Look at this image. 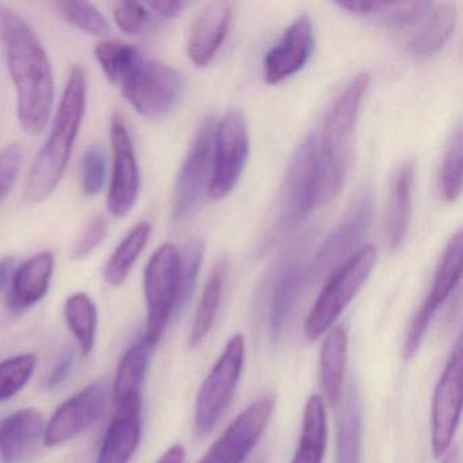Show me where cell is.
I'll return each mask as SVG.
<instances>
[{
  "label": "cell",
  "mask_w": 463,
  "mask_h": 463,
  "mask_svg": "<svg viewBox=\"0 0 463 463\" xmlns=\"http://www.w3.org/2000/svg\"><path fill=\"white\" fill-rule=\"evenodd\" d=\"M0 44L17 91V118L28 135L44 131L55 102L52 64L32 26L0 4Z\"/></svg>",
  "instance_id": "1"
},
{
  "label": "cell",
  "mask_w": 463,
  "mask_h": 463,
  "mask_svg": "<svg viewBox=\"0 0 463 463\" xmlns=\"http://www.w3.org/2000/svg\"><path fill=\"white\" fill-rule=\"evenodd\" d=\"M88 104V75L80 64L70 71L48 139L29 169L25 199L32 204L44 202L64 177Z\"/></svg>",
  "instance_id": "2"
},
{
  "label": "cell",
  "mask_w": 463,
  "mask_h": 463,
  "mask_svg": "<svg viewBox=\"0 0 463 463\" xmlns=\"http://www.w3.org/2000/svg\"><path fill=\"white\" fill-rule=\"evenodd\" d=\"M370 85V75L360 74L351 80L327 113L318 140L321 162L319 202H332L343 189L351 156L352 135L363 97Z\"/></svg>",
  "instance_id": "3"
},
{
  "label": "cell",
  "mask_w": 463,
  "mask_h": 463,
  "mask_svg": "<svg viewBox=\"0 0 463 463\" xmlns=\"http://www.w3.org/2000/svg\"><path fill=\"white\" fill-rule=\"evenodd\" d=\"M376 264V249L363 246L354 256L335 268L305 322V335L317 341L332 329L346 306L364 286Z\"/></svg>",
  "instance_id": "4"
},
{
  "label": "cell",
  "mask_w": 463,
  "mask_h": 463,
  "mask_svg": "<svg viewBox=\"0 0 463 463\" xmlns=\"http://www.w3.org/2000/svg\"><path fill=\"white\" fill-rule=\"evenodd\" d=\"M180 250L165 243L148 261L145 270V299L147 322L143 341L156 348L175 314L183 308Z\"/></svg>",
  "instance_id": "5"
},
{
  "label": "cell",
  "mask_w": 463,
  "mask_h": 463,
  "mask_svg": "<svg viewBox=\"0 0 463 463\" xmlns=\"http://www.w3.org/2000/svg\"><path fill=\"white\" fill-rule=\"evenodd\" d=\"M243 363L245 340L242 335H232L197 392L194 430L200 438L213 430L229 408L242 375Z\"/></svg>",
  "instance_id": "6"
},
{
  "label": "cell",
  "mask_w": 463,
  "mask_h": 463,
  "mask_svg": "<svg viewBox=\"0 0 463 463\" xmlns=\"http://www.w3.org/2000/svg\"><path fill=\"white\" fill-rule=\"evenodd\" d=\"M121 93L142 118L159 120L183 99V75L166 64L143 61L121 83Z\"/></svg>",
  "instance_id": "7"
},
{
  "label": "cell",
  "mask_w": 463,
  "mask_h": 463,
  "mask_svg": "<svg viewBox=\"0 0 463 463\" xmlns=\"http://www.w3.org/2000/svg\"><path fill=\"white\" fill-rule=\"evenodd\" d=\"M321 162L318 139L308 135L289 162L281 191L280 223L284 229L297 226L319 202Z\"/></svg>",
  "instance_id": "8"
},
{
  "label": "cell",
  "mask_w": 463,
  "mask_h": 463,
  "mask_svg": "<svg viewBox=\"0 0 463 463\" xmlns=\"http://www.w3.org/2000/svg\"><path fill=\"white\" fill-rule=\"evenodd\" d=\"M249 154L248 124L242 113H227L215 127L208 194L221 200L237 186Z\"/></svg>",
  "instance_id": "9"
},
{
  "label": "cell",
  "mask_w": 463,
  "mask_h": 463,
  "mask_svg": "<svg viewBox=\"0 0 463 463\" xmlns=\"http://www.w3.org/2000/svg\"><path fill=\"white\" fill-rule=\"evenodd\" d=\"M462 344L458 341L436 384L430 416L433 457L441 458L451 449L462 411Z\"/></svg>",
  "instance_id": "10"
},
{
  "label": "cell",
  "mask_w": 463,
  "mask_h": 463,
  "mask_svg": "<svg viewBox=\"0 0 463 463\" xmlns=\"http://www.w3.org/2000/svg\"><path fill=\"white\" fill-rule=\"evenodd\" d=\"M112 175L107 207L115 218H126L137 204L140 194V169L128 127L121 113H113L110 120Z\"/></svg>",
  "instance_id": "11"
},
{
  "label": "cell",
  "mask_w": 463,
  "mask_h": 463,
  "mask_svg": "<svg viewBox=\"0 0 463 463\" xmlns=\"http://www.w3.org/2000/svg\"><path fill=\"white\" fill-rule=\"evenodd\" d=\"M373 197L370 191L362 192L349 208L343 221L327 235L314 259L310 276L314 279L332 273L359 250L373 222Z\"/></svg>",
  "instance_id": "12"
},
{
  "label": "cell",
  "mask_w": 463,
  "mask_h": 463,
  "mask_svg": "<svg viewBox=\"0 0 463 463\" xmlns=\"http://www.w3.org/2000/svg\"><path fill=\"white\" fill-rule=\"evenodd\" d=\"M276 400L264 395L243 409L237 419L222 433L221 438L205 452L199 463H243L264 435L273 411Z\"/></svg>",
  "instance_id": "13"
},
{
  "label": "cell",
  "mask_w": 463,
  "mask_h": 463,
  "mask_svg": "<svg viewBox=\"0 0 463 463\" xmlns=\"http://www.w3.org/2000/svg\"><path fill=\"white\" fill-rule=\"evenodd\" d=\"M215 127L213 116L204 118L184 159L173 194L172 219L175 222L183 221L192 213L202 197L205 184L208 186L210 183Z\"/></svg>",
  "instance_id": "14"
},
{
  "label": "cell",
  "mask_w": 463,
  "mask_h": 463,
  "mask_svg": "<svg viewBox=\"0 0 463 463\" xmlns=\"http://www.w3.org/2000/svg\"><path fill=\"white\" fill-rule=\"evenodd\" d=\"M460 276H462V232H458L447 243L446 250L436 269L430 294L411 319V327L406 335L405 349H403L406 359H411L419 351L433 317L451 297L459 284Z\"/></svg>",
  "instance_id": "15"
},
{
  "label": "cell",
  "mask_w": 463,
  "mask_h": 463,
  "mask_svg": "<svg viewBox=\"0 0 463 463\" xmlns=\"http://www.w3.org/2000/svg\"><path fill=\"white\" fill-rule=\"evenodd\" d=\"M108 397L107 384L94 382L64 401L45 427V446H61L85 432L104 413Z\"/></svg>",
  "instance_id": "16"
},
{
  "label": "cell",
  "mask_w": 463,
  "mask_h": 463,
  "mask_svg": "<svg viewBox=\"0 0 463 463\" xmlns=\"http://www.w3.org/2000/svg\"><path fill=\"white\" fill-rule=\"evenodd\" d=\"M313 50V23L307 15H300L286 29L280 42L265 55V82L276 85L299 72L307 63Z\"/></svg>",
  "instance_id": "17"
},
{
  "label": "cell",
  "mask_w": 463,
  "mask_h": 463,
  "mask_svg": "<svg viewBox=\"0 0 463 463\" xmlns=\"http://www.w3.org/2000/svg\"><path fill=\"white\" fill-rule=\"evenodd\" d=\"M115 406V416L94 463H128L139 447L142 436V394L129 395Z\"/></svg>",
  "instance_id": "18"
},
{
  "label": "cell",
  "mask_w": 463,
  "mask_h": 463,
  "mask_svg": "<svg viewBox=\"0 0 463 463\" xmlns=\"http://www.w3.org/2000/svg\"><path fill=\"white\" fill-rule=\"evenodd\" d=\"M55 270V256L44 250L29 257L15 268L10 281L7 307L10 313L23 314L44 299Z\"/></svg>",
  "instance_id": "19"
},
{
  "label": "cell",
  "mask_w": 463,
  "mask_h": 463,
  "mask_svg": "<svg viewBox=\"0 0 463 463\" xmlns=\"http://www.w3.org/2000/svg\"><path fill=\"white\" fill-rule=\"evenodd\" d=\"M288 259L281 262L275 281H273L272 297H270V335L278 338L291 316L306 283L308 273L299 249H295Z\"/></svg>",
  "instance_id": "20"
},
{
  "label": "cell",
  "mask_w": 463,
  "mask_h": 463,
  "mask_svg": "<svg viewBox=\"0 0 463 463\" xmlns=\"http://www.w3.org/2000/svg\"><path fill=\"white\" fill-rule=\"evenodd\" d=\"M232 4L213 2L194 21L188 39V55L196 67H207L226 40Z\"/></svg>",
  "instance_id": "21"
},
{
  "label": "cell",
  "mask_w": 463,
  "mask_h": 463,
  "mask_svg": "<svg viewBox=\"0 0 463 463\" xmlns=\"http://www.w3.org/2000/svg\"><path fill=\"white\" fill-rule=\"evenodd\" d=\"M44 419L37 409L25 408L0 420V460L20 463L44 436Z\"/></svg>",
  "instance_id": "22"
},
{
  "label": "cell",
  "mask_w": 463,
  "mask_h": 463,
  "mask_svg": "<svg viewBox=\"0 0 463 463\" xmlns=\"http://www.w3.org/2000/svg\"><path fill=\"white\" fill-rule=\"evenodd\" d=\"M414 165L405 162L398 167L390 185L389 207L386 216L387 242L392 249L402 245L408 234L413 194Z\"/></svg>",
  "instance_id": "23"
},
{
  "label": "cell",
  "mask_w": 463,
  "mask_h": 463,
  "mask_svg": "<svg viewBox=\"0 0 463 463\" xmlns=\"http://www.w3.org/2000/svg\"><path fill=\"white\" fill-rule=\"evenodd\" d=\"M348 332L343 325L333 327L325 338L319 357L322 389L330 405L337 406L344 398Z\"/></svg>",
  "instance_id": "24"
},
{
  "label": "cell",
  "mask_w": 463,
  "mask_h": 463,
  "mask_svg": "<svg viewBox=\"0 0 463 463\" xmlns=\"http://www.w3.org/2000/svg\"><path fill=\"white\" fill-rule=\"evenodd\" d=\"M455 24H457L455 4H449V2L432 4L427 15L420 23L419 31L409 42V52L417 56L432 55L449 42L454 32Z\"/></svg>",
  "instance_id": "25"
},
{
  "label": "cell",
  "mask_w": 463,
  "mask_h": 463,
  "mask_svg": "<svg viewBox=\"0 0 463 463\" xmlns=\"http://www.w3.org/2000/svg\"><path fill=\"white\" fill-rule=\"evenodd\" d=\"M327 440V419L324 400L311 395L303 411L302 435L291 463H324Z\"/></svg>",
  "instance_id": "26"
},
{
  "label": "cell",
  "mask_w": 463,
  "mask_h": 463,
  "mask_svg": "<svg viewBox=\"0 0 463 463\" xmlns=\"http://www.w3.org/2000/svg\"><path fill=\"white\" fill-rule=\"evenodd\" d=\"M362 403H360L356 387L352 384L346 392L343 409L338 416L335 463H360L362 460Z\"/></svg>",
  "instance_id": "27"
},
{
  "label": "cell",
  "mask_w": 463,
  "mask_h": 463,
  "mask_svg": "<svg viewBox=\"0 0 463 463\" xmlns=\"http://www.w3.org/2000/svg\"><path fill=\"white\" fill-rule=\"evenodd\" d=\"M227 260L223 259L216 262L211 270L202 298L197 305L194 314V325H192L191 335H189V346L192 349L202 345L215 324L216 316L221 307L222 297H223L224 280H226Z\"/></svg>",
  "instance_id": "28"
},
{
  "label": "cell",
  "mask_w": 463,
  "mask_h": 463,
  "mask_svg": "<svg viewBox=\"0 0 463 463\" xmlns=\"http://www.w3.org/2000/svg\"><path fill=\"white\" fill-rule=\"evenodd\" d=\"M150 235L151 224L148 222H139L121 240L105 265L104 279L109 286H121L128 279L132 268L147 246Z\"/></svg>",
  "instance_id": "29"
},
{
  "label": "cell",
  "mask_w": 463,
  "mask_h": 463,
  "mask_svg": "<svg viewBox=\"0 0 463 463\" xmlns=\"http://www.w3.org/2000/svg\"><path fill=\"white\" fill-rule=\"evenodd\" d=\"M151 348L142 340L127 349L118 363L113 383V401L115 405L126 397L142 394L146 373L150 364Z\"/></svg>",
  "instance_id": "30"
},
{
  "label": "cell",
  "mask_w": 463,
  "mask_h": 463,
  "mask_svg": "<svg viewBox=\"0 0 463 463\" xmlns=\"http://www.w3.org/2000/svg\"><path fill=\"white\" fill-rule=\"evenodd\" d=\"M94 56L108 80L118 86L143 61L139 48L120 40H102L94 48Z\"/></svg>",
  "instance_id": "31"
},
{
  "label": "cell",
  "mask_w": 463,
  "mask_h": 463,
  "mask_svg": "<svg viewBox=\"0 0 463 463\" xmlns=\"http://www.w3.org/2000/svg\"><path fill=\"white\" fill-rule=\"evenodd\" d=\"M64 318L80 344L83 356L90 354L96 345L99 326L96 303L85 292H75L66 300Z\"/></svg>",
  "instance_id": "32"
},
{
  "label": "cell",
  "mask_w": 463,
  "mask_h": 463,
  "mask_svg": "<svg viewBox=\"0 0 463 463\" xmlns=\"http://www.w3.org/2000/svg\"><path fill=\"white\" fill-rule=\"evenodd\" d=\"M53 6L66 23L85 33L96 37H107L110 33V25L107 18L89 2L63 0V2H55Z\"/></svg>",
  "instance_id": "33"
},
{
  "label": "cell",
  "mask_w": 463,
  "mask_h": 463,
  "mask_svg": "<svg viewBox=\"0 0 463 463\" xmlns=\"http://www.w3.org/2000/svg\"><path fill=\"white\" fill-rule=\"evenodd\" d=\"M34 354H18L0 362V402L17 395L36 370Z\"/></svg>",
  "instance_id": "34"
},
{
  "label": "cell",
  "mask_w": 463,
  "mask_h": 463,
  "mask_svg": "<svg viewBox=\"0 0 463 463\" xmlns=\"http://www.w3.org/2000/svg\"><path fill=\"white\" fill-rule=\"evenodd\" d=\"M430 6L432 4L430 2H405V4L371 2L367 17L376 18L392 28H406L413 24L421 23Z\"/></svg>",
  "instance_id": "35"
},
{
  "label": "cell",
  "mask_w": 463,
  "mask_h": 463,
  "mask_svg": "<svg viewBox=\"0 0 463 463\" xmlns=\"http://www.w3.org/2000/svg\"><path fill=\"white\" fill-rule=\"evenodd\" d=\"M462 191V132L457 129L446 154L440 170V194L446 202H455Z\"/></svg>",
  "instance_id": "36"
},
{
  "label": "cell",
  "mask_w": 463,
  "mask_h": 463,
  "mask_svg": "<svg viewBox=\"0 0 463 463\" xmlns=\"http://www.w3.org/2000/svg\"><path fill=\"white\" fill-rule=\"evenodd\" d=\"M107 178V156L101 146H91L82 159V191L93 197L102 191Z\"/></svg>",
  "instance_id": "37"
},
{
  "label": "cell",
  "mask_w": 463,
  "mask_h": 463,
  "mask_svg": "<svg viewBox=\"0 0 463 463\" xmlns=\"http://www.w3.org/2000/svg\"><path fill=\"white\" fill-rule=\"evenodd\" d=\"M203 256H204V245L200 240L189 241L184 246L183 250L180 251L181 280H183L181 303H183V307L188 302L192 292H194L200 267H202Z\"/></svg>",
  "instance_id": "38"
},
{
  "label": "cell",
  "mask_w": 463,
  "mask_h": 463,
  "mask_svg": "<svg viewBox=\"0 0 463 463\" xmlns=\"http://www.w3.org/2000/svg\"><path fill=\"white\" fill-rule=\"evenodd\" d=\"M116 25L123 33L137 34L145 29L148 10L145 4L134 0H118L112 5Z\"/></svg>",
  "instance_id": "39"
},
{
  "label": "cell",
  "mask_w": 463,
  "mask_h": 463,
  "mask_svg": "<svg viewBox=\"0 0 463 463\" xmlns=\"http://www.w3.org/2000/svg\"><path fill=\"white\" fill-rule=\"evenodd\" d=\"M108 232H109V227L104 215H96L91 218L72 248V261H82L86 257L90 256L104 242Z\"/></svg>",
  "instance_id": "40"
},
{
  "label": "cell",
  "mask_w": 463,
  "mask_h": 463,
  "mask_svg": "<svg viewBox=\"0 0 463 463\" xmlns=\"http://www.w3.org/2000/svg\"><path fill=\"white\" fill-rule=\"evenodd\" d=\"M24 150L18 143H10L0 150V204L7 199L23 166Z\"/></svg>",
  "instance_id": "41"
},
{
  "label": "cell",
  "mask_w": 463,
  "mask_h": 463,
  "mask_svg": "<svg viewBox=\"0 0 463 463\" xmlns=\"http://www.w3.org/2000/svg\"><path fill=\"white\" fill-rule=\"evenodd\" d=\"M74 351L69 349L64 352L63 356L59 360L58 364L53 368L52 373H50L47 379L48 389H55L59 384L63 383L66 381L67 376L71 373L72 365H74Z\"/></svg>",
  "instance_id": "42"
},
{
  "label": "cell",
  "mask_w": 463,
  "mask_h": 463,
  "mask_svg": "<svg viewBox=\"0 0 463 463\" xmlns=\"http://www.w3.org/2000/svg\"><path fill=\"white\" fill-rule=\"evenodd\" d=\"M147 9L153 10L164 18H175L184 12L188 4L183 0H153L145 4Z\"/></svg>",
  "instance_id": "43"
},
{
  "label": "cell",
  "mask_w": 463,
  "mask_h": 463,
  "mask_svg": "<svg viewBox=\"0 0 463 463\" xmlns=\"http://www.w3.org/2000/svg\"><path fill=\"white\" fill-rule=\"evenodd\" d=\"M15 269V261L13 257H4L0 260V291L12 281Z\"/></svg>",
  "instance_id": "44"
},
{
  "label": "cell",
  "mask_w": 463,
  "mask_h": 463,
  "mask_svg": "<svg viewBox=\"0 0 463 463\" xmlns=\"http://www.w3.org/2000/svg\"><path fill=\"white\" fill-rule=\"evenodd\" d=\"M156 463H185V449L181 444L170 447Z\"/></svg>",
  "instance_id": "45"
},
{
  "label": "cell",
  "mask_w": 463,
  "mask_h": 463,
  "mask_svg": "<svg viewBox=\"0 0 463 463\" xmlns=\"http://www.w3.org/2000/svg\"><path fill=\"white\" fill-rule=\"evenodd\" d=\"M443 463H460L459 449H454L452 451H449V454H447V457L444 458Z\"/></svg>",
  "instance_id": "46"
}]
</instances>
